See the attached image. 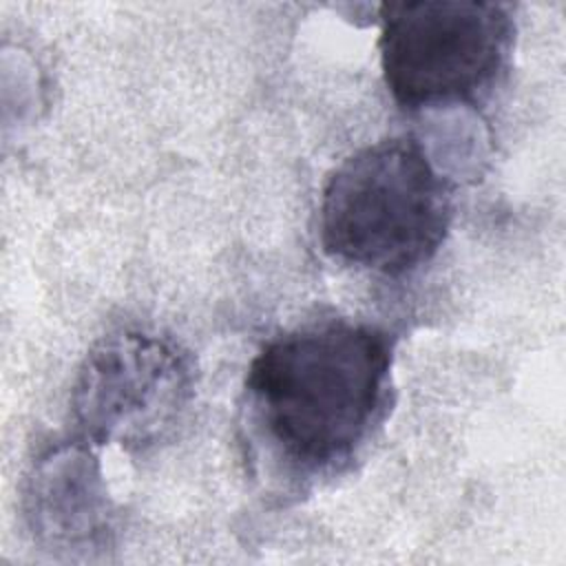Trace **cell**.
I'll return each instance as SVG.
<instances>
[{"instance_id":"6da1fadb","label":"cell","mask_w":566,"mask_h":566,"mask_svg":"<svg viewBox=\"0 0 566 566\" xmlns=\"http://www.w3.org/2000/svg\"><path fill=\"white\" fill-rule=\"evenodd\" d=\"M394 340L376 325L325 318L270 338L245 376L250 420L287 469L316 475L352 460L380 424Z\"/></svg>"},{"instance_id":"7a4b0ae2","label":"cell","mask_w":566,"mask_h":566,"mask_svg":"<svg viewBox=\"0 0 566 566\" xmlns=\"http://www.w3.org/2000/svg\"><path fill=\"white\" fill-rule=\"evenodd\" d=\"M453 195L411 137H387L345 157L327 177L318 208L323 250L345 265L402 276L442 245Z\"/></svg>"},{"instance_id":"3957f363","label":"cell","mask_w":566,"mask_h":566,"mask_svg":"<svg viewBox=\"0 0 566 566\" xmlns=\"http://www.w3.org/2000/svg\"><path fill=\"white\" fill-rule=\"evenodd\" d=\"M515 22L509 4L464 0L385 2L380 69L402 108L478 102L506 69Z\"/></svg>"},{"instance_id":"277c9868","label":"cell","mask_w":566,"mask_h":566,"mask_svg":"<svg viewBox=\"0 0 566 566\" xmlns=\"http://www.w3.org/2000/svg\"><path fill=\"white\" fill-rule=\"evenodd\" d=\"M192 398V365L170 338L122 329L84 358L71 394L82 438L144 451L168 438Z\"/></svg>"}]
</instances>
